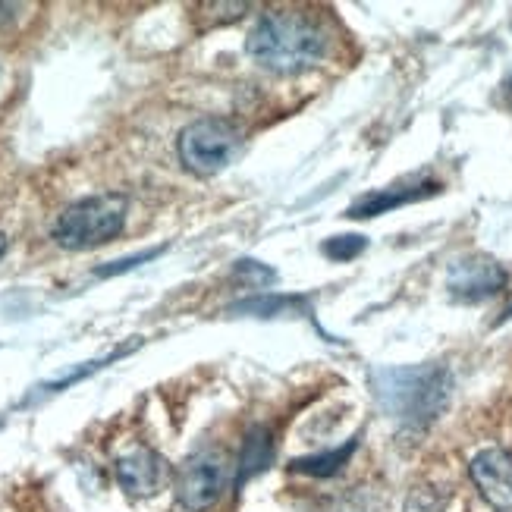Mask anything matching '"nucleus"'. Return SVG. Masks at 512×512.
Returning a JSON list of instances; mask_svg holds the SVG:
<instances>
[{
  "label": "nucleus",
  "instance_id": "obj_19",
  "mask_svg": "<svg viewBox=\"0 0 512 512\" xmlns=\"http://www.w3.org/2000/svg\"><path fill=\"white\" fill-rule=\"evenodd\" d=\"M503 512H512V509H503Z\"/></svg>",
  "mask_w": 512,
  "mask_h": 512
},
{
  "label": "nucleus",
  "instance_id": "obj_14",
  "mask_svg": "<svg viewBox=\"0 0 512 512\" xmlns=\"http://www.w3.org/2000/svg\"><path fill=\"white\" fill-rule=\"evenodd\" d=\"M164 252V246L161 249H148V252H142V255H129V258H123V261H114V264H107V267H98V277H117V274H126V271H132V267H139V264H145V261H151V258H158Z\"/></svg>",
  "mask_w": 512,
  "mask_h": 512
},
{
  "label": "nucleus",
  "instance_id": "obj_12",
  "mask_svg": "<svg viewBox=\"0 0 512 512\" xmlns=\"http://www.w3.org/2000/svg\"><path fill=\"white\" fill-rule=\"evenodd\" d=\"M355 447L359 443L349 440L346 447L340 450H330V453H321V456H305V459H296L293 462V469L302 472V475H318V478H330V475H337L343 465L349 462V456L355 453Z\"/></svg>",
  "mask_w": 512,
  "mask_h": 512
},
{
  "label": "nucleus",
  "instance_id": "obj_5",
  "mask_svg": "<svg viewBox=\"0 0 512 512\" xmlns=\"http://www.w3.org/2000/svg\"><path fill=\"white\" fill-rule=\"evenodd\" d=\"M230 481H233V465L227 453L202 450L176 469V500L189 512H205L220 503Z\"/></svg>",
  "mask_w": 512,
  "mask_h": 512
},
{
  "label": "nucleus",
  "instance_id": "obj_15",
  "mask_svg": "<svg viewBox=\"0 0 512 512\" xmlns=\"http://www.w3.org/2000/svg\"><path fill=\"white\" fill-rule=\"evenodd\" d=\"M236 274H239L242 280H252V283H271V280H274V271H271V267H264L261 261H252V258L239 261V264H236Z\"/></svg>",
  "mask_w": 512,
  "mask_h": 512
},
{
  "label": "nucleus",
  "instance_id": "obj_11",
  "mask_svg": "<svg viewBox=\"0 0 512 512\" xmlns=\"http://www.w3.org/2000/svg\"><path fill=\"white\" fill-rule=\"evenodd\" d=\"M296 308H308V299L305 296H255V299H246V302H236L230 311L236 315H258V318H277L283 311H296Z\"/></svg>",
  "mask_w": 512,
  "mask_h": 512
},
{
  "label": "nucleus",
  "instance_id": "obj_7",
  "mask_svg": "<svg viewBox=\"0 0 512 512\" xmlns=\"http://www.w3.org/2000/svg\"><path fill=\"white\" fill-rule=\"evenodd\" d=\"M469 472L487 503L497 509H512V453L509 450H500V447L481 450L472 459Z\"/></svg>",
  "mask_w": 512,
  "mask_h": 512
},
{
  "label": "nucleus",
  "instance_id": "obj_3",
  "mask_svg": "<svg viewBox=\"0 0 512 512\" xmlns=\"http://www.w3.org/2000/svg\"><path fill=\"white\" fill-rule=\"evenodd\" d=\"M126 211H129V198L120 192H104V195H92V198H82V202H73L54 224L57 246L70 249V252L104 246V242L120 236V230L126 224Z\"/></svg>",
  "mask_w": 512,
  "mask_h": 512
},
{
  "label": "nucleus",
  "instance_id": "obj_1",
  "mask_svg": "<svg viewBox=\"0 0 512 512\" xmlns=\"http://www.w3.org/2000/svg\"><path fill=\"white\" fill-rule=\"evenodd\" d=\"M246 51L264 70L296 76L318 66L330 51V35L315 16L299 10H274L252 29Z\"/></svg>",
  "mask_w": 512,
  "mask_h": 512
},
{
  "label": "nucleus",
  "instance_id": "obj_6",
  "mask_svg": "<svg viewBox=\"0 0 512 512\" xmlns=\"http://www.w3.org/2000/svg\"><path fill=\"white\" fill-rule=\"evenodd\" d=\"M506 286L503 264L491 255H462L450 264L447 289L459 302H484Z\"/></svg>",
  "mask_w": 512,
  "mask_h": 512
},
{
  "label": "nucleus",
  "instance_id": "obj_17",
  "mask_svg": "<svg viewBox=\"0 0 512 512\" xmlns=\"http://www.w3.org/2000/svg\"><path fill=\"white\" fill-rule=\"evenodd\" d=\"M509 318H512V305H509V308L503 311V318H500V324H503V321H509Z\"/></svg>",
  "mask_w": 512,
  "mask_h": 512
},
{
  "label": "nucleus",
  "instance_id": "obj_18",
  "mask_svg": "<svg viewBox=\"0 0 512 512\" xmlns=\"http://www.w3.org/2000/svg\"><path fill=\"white\" fill-rule=\"evenodd\" d=\"M506 88H509V101H512V82H509V85H506Z\"/></svg>",
  "mask_w": 512,
  "mask_h": 512
},
{
  "label": "nucleus",
  "instance_id": "obj_9",
  "mask_svg": "<svg viewBox=\"0 0 512 512\" xmlns=\"http://www.w3.org/2000/svg\"><path fill=\"white\" fill-rule=\"evenodd\" d=\"M440 192V183L434 180H421V183H409V186H387V189H377L365 198H359L346 217L352 220H368V217H377V214H387L393 208H403V205H415L421 198H431Z\"/></svg>",
  "mask_w": 512,
  "mask_h": 512
},
{
  "label": "nucleus",
  "instance_id": "obj_10",
  "mask_svg": "<svg viewBox=\"0 0 512 512\" xmlns=\"http://www.w3.org/2000/svg\"><path fill=\"white\" fill-rule=\"evenodd\" d=\"M274 459V443H271V431L267 428H252L246 443H242V456H239V475L236 481H249L252 475L264 472Z\"/></svg>",
  "mask_w": 512,
  "mask_h": 512
},
{
  "label": "nucleus",
  "instance_id": "obj_2",
  "mask_svg": "<svg viewBox=\"0 0 512 512\" xmlns=\"http://www.w3.org/2000/svg\"><path fill=\"white\" fill-rule=\"evenodd\" d=\"M381 409L409 428H425L447 409L453 377L443 365H399L371 374Z\"/></svg>",
  "mask_w": 512,
  "mask_h": 512
},
{
  "label": "nucleus",
  "instance_id": "obj_8",
  "mask_svg": "<svg viewBox=\"0 0 512 512\" xmlns=\"http://www.w3.org/2000/svg\"><path fill=\"white\" fill-rule=\"evenodd\" d=\"M114 475L129 497H151L161 491V484L167 478V465L154 450H136L117 459Z\"/></svg>",
  "mask_w": 512,
  "mask_h": 512
},
{
  "label": "nucleus",
  "instance_id": "obj_13",
  "mask_svg": "<svg viewBox=\"0 0 512 512\" xmlns=\"http://www.w3.org/2000/svg\"><path fill=\"white\" fill-rule=\"evenodd\" d=\"M368 249V239L365 236H333L324 242V255L330 261H352V258H359L362 252Z\"/></svg>",
  "mask_w": 512,
  "mask_h": 512
},
{
  "label": "nucleus",
  "instance_id": "obj_4",
  "mask_svg": "<svg viewBox=\"0 0 512 512\" xmlns=\"http://www.w3.org/2000/svg\"><path fill=\"white\" fill-rule=\"evenodd\" d=\"M242 148V132L224 117H202L183 129L180 161L198 176H214L224 170Z\"/></svg>",
  "mask_w": 512,
  "mask_h": 512
},
{
  "label": "nucleus",
  "instance_id": "obj_16",
  "mask_svg": "<svg viewBox=\"0 0 512 512\" xmlns=\"http://www.w3.org/2000/svg\"><path fill=\"white\" fill-rule=\"evenodd\" d=\"M4 255H7V236L0 233V258H4Z\"/></svg>",
  "mask_w": 512,
  "mask_h": 512
}]
</instances>
